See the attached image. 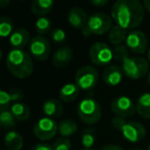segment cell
<instances>
[{"label":"cell","mask_w":150,"mask_h":150,"mask_svg":"<svg viewBox=\"0 0 150 150\" xmlns=\"http://www.w3.org/2000/svg\"><path fill=\"white\" fill-rule=\"evenodd\" d=\"M111 18L122 29H135L144 19V6L138 0H118L112 5Z\"/></svg>","instance_id":"6da1fadb"},{"label":"cell","mask_w":150,"mask_h":150,"mask_svg":"<svg viewBox=\"0 0 150 150\" xmlns=\"http://www.w3.org/2000/svg\"><path fill=\"white\" fill-rule=\"evenodd\" d=\"M6 68L17 78H26L32 74L34 69L32 56L24 50L13 48L5 60Z\"/></svg>","instance_id":"7a4b0ae2"},{"label":"cell","mask_w":150,"mask_h":150,"mask_svg":"<svg viewBox=\"0 0 150 150\" xmlns=\"http://www.w3.org/2000/svg\"><path fill=\"white\" fill-rule=\"evenodd\" d=\"M112 18L104 13H96L88 17L86 27L81 30L82 35H103L112 29Z\"/></svg>","instance_id":"3957f363"},{"label":"cell","mask_w":150,"mask_h":150,"mask_svg":"<svg viewBox=\"0 0 150 150\" xmlns=\"http://www.w3.org/2000/svg\"><path fill=\"white\" fill-rule=\"evenodd\" d=\"M77 115L86 125H94L100 120L102 109L95 99H83L77 106Z\"/></svg>","instance_id":"277c9868"},{"label":"cell","mask_w":150,"mask_h":150,"mask_svg":"<svg viewBox=\"0 0 150 150\" xmlns=\"http://www.w3.org/2000/svg\"><path fill=\"white\" fill-rule=\"evenodd\" d=\"M123 74L131 79H139L144 77L149 70V63L141 57H129L122 62Z\"/></svg>","instance_id":"5b68a950"},{"label":"cell","mask_w":150,"mask_h":150,"mask_svg":"<svg viewBox=\"0 0 150 150\" xmlns=\"http://www.w3.org/2000/svg\"><path fill=\"white\" fill-rule=\"evenodd\" d=\"M99 73L97 69L92 66H83L76 72L75 75V83L82 91H90L94 88L98 83Z\"/></svg>","instance_id":"8992f818"},{"label":"cell","mask_w":150,"mask_h":150,"mask_svg":"<svg viewBox=\"0 0 150 150\" xmlns=\"http://www.w3.org/2000/svg\"><path fill=\"white\" fill-rule=\"evenodd\" d=\"M91 61L97 66H107L113 59V50L104 42H96L88 50Z\"/></svg>","instance_id":"52a82bcc"},{"label":"cell","mask_w":150,"mask_h":150,"mask_svg":"<svg viewBox=\"0 0 150 150\" xmlns=\"http://www.w3.org/2000/svg\"><path fill=\"white\" fill-rule=\"evenodd\" d=\"M58 132V125L52 118L42 117L38 119L33 127V133L36 138L41 141H47L56 136Z\"/></svg>","instance_id":"ba28073f"},{"label":"cell","mask_w":150,"mask_h":150,"mask_svg":"<svg viewBox=\"0 0 150 150\" xmlns=\"http://www.w3.org/2000/svg\"><path fill=\"white\" fill-rule=\"evenodd\" d=\"M30 54L38 61H45L50 57V44L44 36L37 35L31 39L29 43Z\"/></svg>","instance_id":"9c48e42d"},{"label":"cell","mask_w":150,"mask_h":150,"mask_svg":"<svg viewBox=\"0 0 150 150\" xmlns=\"http://www.w3.org/2000/svg\"><path fill=\"white\" fill-rule=\"evenodd\" d=\"M125 45L132 52L137 54H143L148 47V38L142 31L132 30L127 34Z\"/></svg>","instance_id":"30bf717a"},{"label":"cell","mask_w":150,"mask_h":150,"mask_svg":"<svg viewBox=\"0 0 150 150\" xmlns=\"http://www.w3.org/2000/svg\"><path fill=\"white\" fill-rule=\"evenodd\" d=\"M111 110L117 116L129 117L137 111L136 105L129 97L120 96L115 98L111 103Z\"/></svg>","instance_id":"8fae6325"},{"label":"cell","mask_w":150,"mask_h":150,"mask_svg":"<svg viewBox=\"0 0 150 150\" xmlns=\"http://www.w3.org/2000/svg\"><path fill=\"white\" fill-rule=\"evenodd\" d=\"M122 136L131 143H138L142 141L146 136V129L140 122L129 121L121 129Z\"/></svg>","instance_id":"7c38bea8"},{"label":"cell","mask_w":150,"mask_h":150,"mask_svg":"<svg viewBox=\"0 0 150 150\" xmlns=\"http://www.w3.org/2000/svg\"><path fill=\"white\" fill-rule=\"evenodd\" d=\"M68 22L72 27L76 29H83L86 27L88 17L86 13L82 8L78 6H74L69 11L68 13Z\"/></svg>","instance_id":"4fadbf2b"},{"label":"cell","mask_w":150,"mask_h":150,"mask_svg":"<svg viewBox=\"0 0 150 150\" xmlns=\"http://www.w3.org/2000/svg\"><path fill=\"white\" fill-rule=\"evenodd\" d=\"M122 77L123 71L117 65H109L103 71V79H104L105 83L109 84V86H115L119 84L122 80Z\"/></svg>","instance_id":"5bb4252c"},{"label":"cell","mask_w":150,"mask_h":150,"mask_svg":"<svg viewBox=\"0 0 150 150\" xmlns=\"http://www.w3.org/2000/svg\"><path fill=\"white\" fill-rule=\"evenodd\" d=\"M30 34L25 28H18L9 36V43L17 50H23L28 43H30Z\"/></svg>","instance_id":"9a60e30c"},{"label":"cell","mask_w":150,"mask_h":150,"mask_svg":"<svg viewBox=\"0 0 150 150\" xmlns=\"http://www.w3.org/2000/svg\"><path fill=\"white\" fill-rule=\"evenodd\" d=\"M73 57V52L69 46H63L54 52L52 56V64L57 68H64L70 63Z\"/></svg>","instance_id":"2e32d148"},{"label":"cell","mask_w":150,"mask_h":150,"mask_svg":"<svg viewBox=\"0 0 150 150\" xmlns=\"http://www.w3.org/2000/svg\"><path fill=\"white\" fill-rule=\"evenodd\" d=\"M42 110L43 113L46 115V117L50 118H57L61 116L63 113V105L60 100L58 99H47L42 105Z\"/></svg>","instance_id":"e0dca14e"},{"label":"cell","mask_w":150,"mask_h":150,"mask_svg":"<svg viewBox=\"0 0 150 150\" xmlns=\"http://www.w3.org/2000/svg\"><path fill=\"white\" fill-rule=\"evenodd\" d=\"M54 3L52 0H34L31 3V11L38 17H43L52 11Z\"/></svg>","instance_id":"ac0fdd59"},{"label":"cell","mask_w":150,"mask_h":150,"mask_svg":"<svg viewBox=\"0 0 150 150\" xmlns=\"http://www.w3.org/2000/svg\"><path fill=\"white\" fill-rule=\"evenodd\" d=\"M136 109L141 117L150 119V93H144L138 98Z\"/></svg>","instance_id":"d6986e66"},{"label":"cell","mask_w":150,"mask_h":150,"mask_svg":"<svg viewBox=\"0 0 150 150\" xmlns=\"http://www.w3.org/2000/svg\"><path fill=\"white\" fill-rule=\"evenodd\" d=\"M127 30L122 29L119 26L115 25L112 27V29L109 31L108 33V40L111 44L117 46V45H121L123 41L127 40Z\"/></svg>","instance_id":"ffe728a7"},{"label":"cell","mask_w":150,"mask_h":150,"mask_svg":"<svg viewBox=\"0 0 150 150\" xmlns=\"http://www.w3.org/2000/svg\"><path fill=\"white\" fill-rule=\"evenodd\" d=\"M5 146L8 148V150H21L23 147V138L18 132L11 131L5 134L4 136Z\"/></svg>","instance_id":"44dd1931"},{"label":"cell","mask_w":150,"mask_h":150,"mask_svg":"<svg viewBox=\"0 0 150 150\" xmlns=\"http://www.w3.org/2000/svg\"><path fill=\"white\" fill-rule=\"evenodd\" d=\"M79 88L76 83H67L61 88L59 97L64 102H72L79 95Z\"/></svg>","instance_id":"7402d4cb"},{"label":"cell","mask_w":150,"mask_h":150,"mask_svg":"<svg viewBox=\"0 0 150 150\" xmlns=\"http://www.w3.org/2000/svg\"><path fill=\"white\" fill-rule=\"evenodd\" d=\"M58 132L64 138L70 137L77 132V123L72 119H64L58 125Z\"/></svg>","instance_id":"603a6c76"},{"label":"cell","mask_w":150,"mask_h":150,"mask_svg":"<svg viewBox=\"0 0 150 150\" xmlns=\"http://www.w3.org/2000/svg\"><path fill=\"white\" fill-rule=\"evenodd\" d=\"M11 111L16 117L17 120L23 121L27 120L30 116V109L28 105L24 104V103H13L11 106Z\"/></svg>","instance_id":"cb8c5ba5"},{"label":"cell","mask_w":150,"mask_h":150,"mask_svg":"<svg viewBox=\"0 0 150 150\" xmlns=\"http://www.w3.org/2000/svg\"><path fill=\"white\" fill-rule=\"evenodd\" d=\"M13 22L9 17H1L0 19V36L1 37H9L13 34Z\"/></svg>","instance_id":"d4e9b609"},{"label":"cell","mask_w":150,"mask_h":150,"mask_svg":"<svg viewBox=\"0 0 150 150\" xmlns=\"http://www.w3.org/2000/svg\"><path fill=\"white\" fill-rule=\"evenodd\" d=\"M96 140V131L94 129H86L81 134V144L83 148L92 149Z\"/></svg>","instance_id":"484cf974"},{"label":"cell","mask_w":150,"mask_h":150,"mask_svg":"<svg viewBox=\"0 0 150 150\" xmlns=\"http://www.w3.org/2000/svg\"><path fill=\"white\" fill-rule=\"evenodd\" d=\"M35 28L37 33H39V35L43 36L44 34H47L52 29V22L48 18L46 17H40L36 20L35 22Z\"/></svg>","instance_id":"4316f807"},{"label":"cell","mask_w":150,"mask_h":150,"mask_svg":"<svg viewBox=\"0 0 150 150\" xmlns=\"http://www.w3.org/2000/svg\"><path fill=\"white\" fill-rule=\"evenodd\" d=\"M16 117L11 113V109L9 110H1L0 111V123L4 129L13 127L16 125Z\"/></svg>","instance_id":"83f0119b"},{"label":"cell","mask_w":150,"mask_h":150,"mask_svg":"<svg viewBox=\"0 0 150 150\" xmlns=\"http://www.w3.org/2000/svg\"><path fill=\"white\" fill-rule=\"evenodd\" d=\"M129 57V48L127 47V45H123V44L117 45L113 50V59H115L116 61H120L122 63Z\"/></svg>","instance_id":"f1b7e54d"},{"label":"cell","mask_w":150,"mask_h":150,"mask_svg":"<svg viewBox=\"0 0 150 150\" xmlns=\"http://www.w3.org/2000/svg\"><path fill=\"white\" fill-rule=\"evenodd\" d=\"M11 102V97L9 92L2 90L0 91V111L1 110H9V103Z\"/></svg>","instance_id":"f546056e"},{"label":"cell","mask_w":150,"mask_h":150,"mask_svg":"<svg viewBox=\"0 0 150 150\" xmlns=\"http://www.w3.org/2000/svg\"><path fill=\"white\" fill-rule=\"evenodd\" d=\"M52 146L54 150H70L71 142L67 138H58Z\"/></svg>","instance_id":"4dcf8cb0"},{"label":"cell","mask_w":150,"mask_h":150,"mask_svg":"<svg viewBox=\"0 0 150 150\" xmlns=\"http://www.w3.org/2000/svg\"><path fill=\"white\" fill-rule=\"evenodd\" d=\"M52 39L57 43H61V42L65 41V39H66V33L61 28H57L52 32Z\"/></svg>","instance_id":"1f68e13d"},{"label":"cell","mask_w":150,"mask_h":150,"mask_svg":"<svg viewBox=\"0 0 150 150\" xmlns=\"http://www.w3.org/2000/svg\"><path fill=\"white\" fill-rule=\"evenodd\" d=\"M125 123H127L125 117L117 116V115H115V116L112 118V125H113V127H115V129H118V131H121V129H122V127L125 125Z\"/></svg>","instance_id":"d6a6232c"},{"label":"cell","mask_w":150,"mask_h":150,"mask_svg":"<svg viewBox=\"0 0 150 150\" xmlns=\"http://www.w3.org/2000/svg\"><path fill=\"white\" fill-rule=\"evenodd\" d=\"M9 95L11 97V101L15 103H19L24 98V92L20 88H13L9 92Z\"/></svg>","instance_id":"836d02e7"},{"label":"cell","mask_w":150,"mask_h":150,"mask_svg":"<svg viewBox=\"0 0 150 150\" xmlns=\"http://www.w3.org/2000/svg\"><path fill=\"white\" fill-rule=\"evenodd\" d=\"M31 150H54V149H52V146L48 145V144L39 143V144H36Z\"/></svg>","instance_id":"e575fe53"},{"label":"cell","mask_w":150,"mask_h":150,"mask_svg":"<svg viewBox=\"0 0 150 150\" xmlns=\"http://www.w3.org/2000/svg\"><path fill=\"white\" fill-rule=\"evenodd\" d=\"M108 3V0H92L91 1V4H93L96 7H102Z\"/></svg>","instance_id":"d590c367"},{"label":"cell","mask_w":150,"mask_h":150,"mask_svg":"<svg viewBox=\"0 0 150 150\" xmlns=\"http://www.w3.org/2000/svg\"><path fill=\"white\" fill-rule=\"evenodd\" d=\"M101 150H123V149L118 145L109 144V145H106V146H104L103 148H101Z\"/></svg>","instance_id":"8d00e7d4"},{"label":"cell","mask_w":150,"mask_h":150,"mask_svg":"<svg viewBox=\"0 0 150 150\" xmlns=\"http://www.w3.org/2000/svg\"><path fill=\"white\" fill-rule=\"evenodd\" d=\"M11 1L9 0H0V8H5L7 5H9Z\"/></svg>","instance_id":"74e56055"},{"label":"cell","mask_w":150,"mask_h":150,"mask_svg":"<svg viewBox=\"0 0 150 150\" xmlns=\"http://www.w3.org/2000/svg\"><path fill=\"white\" fill-rule=\"evenodd\" d=\"M143 6L146 11H148L150 13V0H144L143 1Z\"/></svg>","instance_id":"f35d334b"},{"label":"cell","mask_w":150,"mask_h":150,"mask_svg":"<svg viewBox=\"0 0 150 150\" xmlns=\"http://www.w3.org/2000/svg\"><path fill=\"white\" fill-rule=\"evenodd\" d=\"M147 58H148V61L150 62V47L148 48V52H147Z\"/></svg>","instance_id":"ab89813d"},{"label":"cell","mask_w":150,"mask_h":150,"mask_svg":"<svg viewBox=\"0 0 150 150\" xmlns=\"http://www.w3.org/2000/svg\"><path fill=\"white\" fill-rule=\"evenodd\" d=\"M147 81H148V83H149V86H150V71H149V73H148V77H147Z\"/></svg>","instance_id":"60d3db41"},{"label":"cell","mask_w":150,"mask_h":150,"mask_svg":"<svg viewBox=\"0 0 150 150\" xmlns=\"http://www.w3.org/2000/svg\"><path fill=\"white\" fill-rule=\"evenodd\" d=\"M81 150H94V149H86V148H82Z\"/></svg>","instance_id":"b9f144b4"},{"label":"cell","mask_w":150,"mask_h":150,"mask_svg":"<svg viewBox=\"0 0 150 150\" xmlns=\"http://www.w3.org/2000/svg\"><path fill=\"white\" fill-rule=\"evenodd\" d=\"M133 150H142V149H139V148H138V149H133Z\"/></svg>","instance_id":"7bdbcfd3"},{"label":"cell","mask_w":150,"mask_h":150,"mask_svg":"<svg viewBox=\"0 0 150 150\" xmlns=\"http://www.w3.org/2000/svg\"><path fill=\"white\" fill-rule=\"evenodd\" d=\"M148 150H150V145H149V147H148Z\"/></svg>","instance_id":"ee69618b"}]
</instances>
